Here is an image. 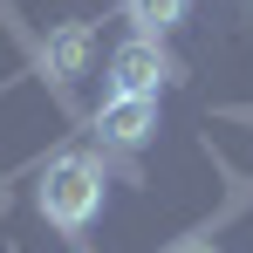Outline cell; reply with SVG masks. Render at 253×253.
<instances>
[{
  "instance_id": "cell-5",
  "label": "cell",
  "mask_w": 253,
  "mask_h": 253,
  "mask_svg": "<svg viewBox=\"0 0 253 253\" xmlns=\"http://www.w3.org/2000/svg\"><path fill=\"white\" fill-rule=\"evenodd\" d=\"M124 14H130V28H137V35H151V42H158L165 28L185 21V0H124Z\"/></svg>"
},
{
  "instance_id": "cell-6",
  "label": "cell",
  "mask_w": 253,
  "mask_h": 253,
  "mask_svg": "<svg viewBox=\"0 0 253 253\" xmlns=\"http://www.w3.org/2000/svg\"><path fill=\"white\" fill-rule=\"evenodd\" d=\"M178 253H219V247H206V240H192V247H178Z\"/></svg>"
},
{
  "instance_id": "cell-2",
  "label": "cell",
  "mask_w": 253,
  "mask_h": 253,
  "mask_svg": "<svg viewBox=\"0 0 253 253\" xmlns=\"http://www.w3.org/2000/svg\"><path fill=\"white\" fill-rule=\"evenodd\" d=\"M171 76H178V62H171L151 35H130V42L110 55V96H158Z\"/></svg>"
},
{
  "instance_id": "cell-4",
  "label": "cell",
  "mask_w": 253,
  "mask_h": 253,
  "mask_svg": "<svg viewBox=\"0 0 253 253\" xmlns=\"http://www.w3.org/2000/svg\"><path fill=\"white\" fill-rule=\"evenodd\" d=\"M89 55H96V28L89 21H62L55 35H48V76H83L89 69Z\"/></svg>"
},
{
  "instance_id": "cell-1",
  "label": "cell",
  "mask_w": 253,
  "mask_h": 253,
  "mask_svg": "<svg viewBox=\"0 0 253 253\" xmlns=\"http://www.w3.org/2000/svg\"><path fill=\"white\" fill-rule=\"evenodd\" d=\"M35 206H42V219H55V226H89L96 219V206H103V165L96 158H83V151H69V158H48L42 185H35Z\"/></svg>"
},
{
  "instance_id": "cell-3",
  "label": "cell",
  "mask_w": 253,
  "mask_h": 253,
  "mask_svg": "<svg viewBox=\"0 0 253 253\" xmlns=\"http://www.w3.org/2000/svg\"><path fill=\"white\" fill-rule=\"evenodd\" d=\"M151 130H158V96H110V103L96 110V137H103L110 151L151 144Z\"/></svg>"
}]
</instances>
